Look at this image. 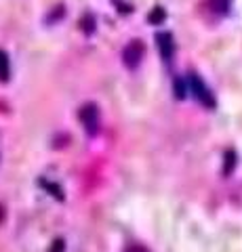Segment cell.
Returning a JSON list of instances; mask_svg holds the SVG:
<instances>
[{
    "label": "cell",
    "mask_w": 242,
    "mask_h": 252,
    "mask_svg": "<svg viewBox=\"0 0 242 252\" xmlns=\"http://www.w3.org/2000/svg\"><path fill=\"white\" fill-rule=\"evenodd\" d=\"M78 118H80V122L84 124L89 135H97L99 132V107L95 103L82 105L80 112H78Z\"/></svg>",
    "instance_id": "cell-1"
},
{
    "label": "cell",
    "mask_w": 242,
    "mask_h": 252,
    "mask_svg": "<svg viewBox=\"0 0 242 252\" xmlns=\"http://www.w3.org/2000/svg\"><path fill=\"white\" fill-rule=\"evenodd\" d=\"M190 86H192L194 97H196L202 105H205V107H215V97H213V93L207 89V84L202 82L196 74H190Z\"/></svg>",
    "instance_id": "cell-2"
},
{
    "label": "cell",
    "mask_w": 242,
    "mask_h": 252,
    "mask_svg": "<svg viewBox=\"0 0 242 252\" xmlns=\"http://www.w3.org/2000/svg\"><path fill=\"white\" fill-rule=\"evenodd\" d=\"M122 59H124V65L127 67H137L143 59V44L139 40H133L127 49H124Z\"/></svg>",
    "instance_id": "cell-3"
},
{
    "label": "cell",
    "mask_w": 242,
    "mask_h": 252,
    "mask_svg": "<svg viewBox=\"0 0 242 252\" xmlns=\"http://www.w3.org/2000/svg\"><path fill=\"white\" fill-rule=\"evenodd\" d=\"M156 42H158V51L162 55V59H165V61L173 59L175 42H173V36H171L169 32H158V34H156Z\"/></svg>",
    "instance_id": "cell-4"
},
{
    "label": "cell",
    "mask_w": 242,
    "mask_h": 252,
    "mask_svg": "<svg viewBox=\"0 0 242 252\" xmlns=\"http://www.w3.org/2000/svg\"><path fill=\"white\" fill-rule=\"evenodd\" d=\"M165 19H167V11L162 9V6H154L152 13L147 15V21H150L152 26H160V23L165 21Z\"/></svg>",
    "instance_id": "cell-5"
},
{
    "label": "cell",
    "mask_w": 242,
    "mask_h": 252,
    "mask_svg": "<svg viewBox=\"0 0 242 252\" xmlns=\"http://www.w3.org/2000/svg\"><path fill=\"white\" fill-rule=\"evenodd\" d=\"M232 6V0H210V9L217 15H225Z\"/></svg>",
    "instance_id": "cell-6"
},
{
    "label": "cell",
    "mask_w": 242,
    "mask_h": 252,
    "mask_svg": "<svg viewBox=\"0 0 242 252\" xmlns=\"http://www.w3.org/2000/svg\"><path fill=\"white\" fill-rule=\"evenodd\" d=\"M9 80V55L0 51V82Z\"/></svg>",
    "instance_id": "cell-7"
},
{
    "label": "cell",
    "mask_w": 242,
    "mask_h": 252,
    "mask_svg": "<svg viewBox=\"0 0 242 252\" xmlns=\"http://www.w3.org/2000/svg\"><path fill=\"white\" fill-rule=\"evenodd\" d=\"M80 28H82L84 34H91V32L95 30V19H93L91 13H87V15H84V17L80 19Z\"/></svg>",
    "instance_id": "cell-8"
},
{
    "label": "cell",
    "mask_w": 242,
    "mask_h": 252,
    "mask_svg": "<svg viewBox=\"0 0 242 252\" xmlns=\"http://www.w3.org/2000/svg\"><path fill=\"white\" fill-rule=\"evenodd\" d=\"M59 17H66V6H64V4L55 6V9H53V13L49 15V17H46V21H49V23H53V21H57Z\"/></svg>",
    "instance_id": "cell-9"
},
{
    "label": "cell",
    "mask_w": 242,
    "mask_h": 252,
    "mask_svg": "<svg viewBox=\"0 0 242 252\" xmlns=\"http://www.w3.org/2000/svg\"><path fill=\"white\" fill-rule=\"evenodd\" d=\"M187 89H185V82L181 80V78H177V80H175V94H177V99H183L185 97V93Z\"/></svg>",
    "instance_id": "cell-10"
},
{
    "label": "cell",
    "mask_w": 242,
    "mask_h": 252,
    "mask_svg": "<svg viewBox=\"0 0 242 252\" xmlns=\"http://www.w3.org/2000/svg\"><path fill=\"white\" fill-rule=\"evenodd\" d=\"M234 164H236V156H234V152H228L225 154V175H230Z\"/></svg>",
    "instance_id": "cell-11"
},
{
    "label": "cell",
    "mask_w": 242,
    "mask_h": 252,
    "mask_svg": "<svg viewBox=\"0 0 242 252\" xmlns=\"http://www.w3.org/2000/svg\"><path fill=\"white\" fill-rule=\"evenodd\" d=\"M124 252H150V250L143 248V246H139V244H133V246H129Z\"/></svg>",
    "instance_id": "cell-12"
}]
</instances>
